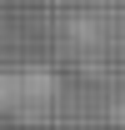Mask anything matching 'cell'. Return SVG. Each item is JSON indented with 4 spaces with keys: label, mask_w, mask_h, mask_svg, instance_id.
<instances>
[{
    "label": "cell",
    "mask_w": 125,
    "mask_h": 130,
    "mask_svg": "<svg viewBox=\"0 0 125 130\" xmlns=\"http://www.w3.org/2000/svg\"><path fill=\"white\" fill-rule=\"evenodd\" d=\"M55 105H60V75L50 65H10V70H0V115H10L20 125H35Z\"/></svg>",
    "instance_id": "obj_1"
}]
</instances>
